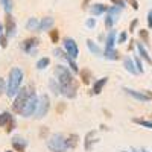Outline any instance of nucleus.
<instances>
[{"label":"nucleus","mask_w":152,"mask_h":152,"mask_svg":"<svg viewBox=\"0 0 152 152\" xmlns=\"http://www.w3.org/2000/svg\"><path fill=\"white\" fill-rule=\"evenodd\" d=\"M55 79L58 81L59 87H61V94L66 96L67 99H75L76 94H78V87H79V82L76 81L73 72L62 66V64H58L55 67Z\"/></svg>","instance_id":"f257e3e1"},{"label":"nucleus","mask_w":152,"mask_h":152,"mask_svg":"<svg viewBox=\"0 0 152 152\" xmlns=\"http://www.w3.org/2000/svg\"><path fill=\"white\" fill-rule=\"evenodd\" d=\"M23 79H24V73H23V70L20 67H12L9 70L8 81H6V93H5L9 99L17 96V93L21 88Z\"/></svg>","instance_id":"f03ea898"},{"label":"nucleus","mask_w":152,"mask_h":152,"mask_svg":"<svg viewBox=\"0 0 152 152\" xmlns=\"http://www.w3.org/2000/svg\"><path fill=\"white\" fill-rule=\"evenodd\" d=\"M35 93V87L32 84H28L20 88V91L17 93V96L14 97V102H12V111H14L15 114H21L24 105H26L28 99Z\"/></svg>","instance_id":"7ed1b4c3"},{"label":"nucleus","mask_w":152,"mask_h":152,"mask_svg":"<svg viewBox=\"0 0 152 152\" xmlns=\"http://www.w3.org/2000/svg\"><path fill=\"white\" fill-rule=\"evenodd\" d=\"M47 148L50 152H66L67 148V137H64L61 132H55L47 138Z\"/></svg>","instance_id":"20e7f679"},{"label":"nucleus","mask_w":152,"mask_h":152,"mask_svg":"<svg viewBox=\"0 0 152 152\" xmlns=\"http://www.w3.org/2000/svg\"><path fill=\"white\" fill-rule=\"evenodd\" d=\"M38 100H40V96H37V93H34V94L28 99V102H26V105H24V108H23V111H21L20 116L24 117V119L34 117L35 113H37V108H38Z\"/></svg>","instance_id":"39448f33"},{"label":"nucleus","mask_w":152,"mask_h":152,"mask_svg":"<svg viewBox=\"0 0 152 152\" xmlns=\"http://www.w3.org/2000/svg\"><path fill=\"white\" fill-rule=\"evenodd\" d=\"M49 110H50V97L44 93V94L40 96V100H38V108H37V113H35L34 117L38 119V120L44 119L47 116Z\"/></svg>","instance_id":"423d86ee"},{"label":"nucleus","mask_w":152,"mask_h":152,"mask_svg":"<svg viewBox=\"0 0 152 152\" xmlns=\"http://www.w3.org/2000/svg\"><path fill=\"white\" fill-rule=\"evenodd\" d=\"M120 12H122V8L119 6H111L108 8L107 11V17H105V28L111 31V28L114 26V23H117L119 17H120Z\"/></svg>","instance_id":"0eeeda50"},{"label":"nucleus","mask_w":152,"mask_h":152,"mask_svg":"<svg viewBox=\"0 0 152 152\" xmlns=\"http://www.w3.org/2000/svg\"><path fill=\"white\" fill-rule=\"evenodd\" d=\"M62 47H64V52L67 55H70L73 59H76L79 56V47H78V44H76V41L73 40V38L66 37L64 41H62Z\"/></svg>","instance_id":"6e6552de"},{"label":"nucleus","mask_w":152,"mask_h":152,"mask_svg":"<svg viewBox=\"0 0 152 152\" xmlns=\"http://www.w3.org/2000/svg\"><path fill=\"white\" fill-rule=\"evenodd\" d=\"M53 53H55L56 58L64 59L67 64H69V67H70V70H72L73 73H79V66L76 64V61H75L70 55H67V53L64 52V49H55V50H53Z\"/></svg>","instance_id":"1a4fd4ad"},{"label":"nucleus","mask_w":152,"mask_h":152,"mask_svg":"<svg viewBox=\"0 0 152 152\" xmlns=\"http://www.w3.org/2000/svg\"><path fill=\"white\" fill-rule=\"evenodd\" d=\"M38 46H40V40H38L37 37H31V38H26V40L21 43V50L28 55H35Z\"/></svg>","instance_id":"9d476101"},{"label":"nucleus","mask_w":152,"mask_h":152,"mask_svg":"<svg viewBox=\"0 0 152 152\" xmlns=\"http://www.w3.org/2000/svg\"><path fill=\"white\" fill-rule=\"evenodd\" d=\"M17 34V24H15V20L11 14H6V18H5V35L8 38H12Z\"/></svg>","instance_id":"9b49d317"},{"label":"nucleus","mask_w":152,"mask_h":152,"mask_svg":"<svg viewBox=\"0 0 152 152\" xmlns=\"http://www.w3.org/2000/svg\"><path fill=\"white\" fill-rule=\"evenodd\" d=\"M123 91L128 96H131L132 99L138 100V102H149V97L143 91H137V90H132V88H128V87H123Z\"/></svg>","instance_id":"f8f14e48"},{"label":"nucleus","mask_w":152,"mask_h":152,"mask_svg":"<svg viewBox=\"0 0 152 152\" xmlns=\"http://www.w3.org/2000/svg\"><path fill=\"white\" fill-rule=\"evenodd\" d=\"M11 143H12V148H14L17 152H24L26 148H28V142L24 140L21 135H14L12 140H11Z\"/></svg>","instance_id":"ddd939ff"},{"label":"nucleus","mask_w":152,"mask_h":152,"mask_svg":"<svg viewBox=\"0 0 152 152\" xmlns=\"http://www.w3.org/2000/svg\"><path fill=\"white\" fill-rule=\"evenodd\" d=\"M117 43V32L116 31H110L108 35H107V40H105V50H113V49H116L114 46H116Z\"/></svg>","instance_id":"4468645a"},{"label":"nucleus","mask_w":152,"mask_h":152,"mask_svg":"<svg viewBox=\"0 0 152 152\" xmlns=\"http://www.w3.org/2000/svg\"><path fill=\"white\" fill-rule=\"evenodd\" d=\"M107 82H108V78H107V76H104V78H100V79L94 81L90 94H100V93H102V90H104V87L107 85Z\"/></svg>","instance_id":"2eb2a0df"},{"label":"nucleus","mask_w":152,"mask_h":152,"mask_svg":"<svg viewBox=\"0 0 152 152\" xmlns=\"http://www.w3.org/2000/svg\"><path fill=\"white\" fill-rule=\"evenodd\" d=\"M137 52H138V56H140L143 61H146L149 66H152V58L149 56L146 47L143 46V43H137Z\"/></svg>","instance_id":"dca6fc26"},{"label":"nucleus","mask_w":152,"mask_h":152,"mask_svg":"<svg viewBox=\"0 0 152 152\" xmlns=\"http://www.w3.org/2000/svg\"><path fill=\"white\" fill-rule=\"evenodd\" d=\"M123 67H125L126 72L131 73V75H138V72H137V69H135V64H134V59L129 58V56L123 58Z\"/></svg>","instance_id":"f3484780"},{"label":"nucleus","mask_w":152,"mask_h":152,"mask_svg":"<svg viewBox=\"0 0 152 152\" xmlns=\"http://www.w3.org/2000/svg\"><path fill=\"white\" fill-rule=\"evenodd\" d=\"M107 11H108V8H107L105 5H102V3H94V5H91V8H90V12H91V15H94V17L105 14Z\"/></svg>","instance_id":"a211bd4d"},{"label":"nucleus","mask_w":152,"mask_h":152,"mask_svg":"<svg viewBox=\"0 0 152 152\" xmlns=\"http://www.w3.org/2000/svg\"><path fill=\"white\" fill-rule=\"evenodd\" d=\"M87 47H88V50H90L93 55H96V56H104L102 49H100L93 40H87Z\"/></svg>","instance_id":"6ab92c4d"},{"label":"nucleus","mask_w":152,"mask_h":152,"mask_svg":"<svg viewBox=\"0 0 152 152\" xmlns=\"http://www.w3.org/2000/svg\"><path fill=\"white\" fill-rule=\"evenodd\" d=\"M94 135L96 132L94 131H88L87 135H85V140H84V149L88 152V151H91V146L94 143Z\"/></svg>","instance_id":"aec40b11"},{"label":"nucleus","mask_w":152,"mask_h":152,"mask_svg":"<svg viewBox=\"0 0 152 152\" xmlns=\"http://www.w3.org/2000/svg\"><path fill=\"white\" fill-rule=\"evenodd\" d=\"M53 23H55V20L52 17H44L40 21V28H38V31H49V29H52Z\"/></svg>","instance_id":"412c9836"},{"label":"nucleus","mask_w":152,"mask_h":152,"mask_svg":"<svg viewBox=\"0 0 152 152\" xmlns=\"http://www.w3.org/2000/svg\"><path fill=\"white\" fill-rule=\"evenodd\" d=\"M14 117L9 111H3L0 113V128H6V125L11 122V119Z\"/></svg>","instance_id":"4be33fe9"},{"label":"nucleus","mask_w":152,"mask_h":152,"mask_svg":"<svg viewBox=\"0 0 152 152\" xmlns=\"http://www.w3.org/2000/svg\"><path fill=\"white\" fill-rule=\"evenodd\" d=\"M49 88H50V91H52L55 96H59L61 94V87H59V84H58V81L55 78L49 79Z\"/></svg>","instance_id":"5701e85b"},{"label":"nucleus","mask_w":152,"mask_h":152,"mask_svg":"<svg viewBox=\"0 0 152 152\" xmlns=\"http://www.w3.org/2000/svg\"><path fill=\"white\" fill-rule=\"evenodd\" d=\"M104 58H107L110 61H117L120 58V53H119V50H116V49H113V50H104Z\"/></svg>","instance_id":"b1692460"},{"label":"nucleus","mask_w":152,"mask_h":152,"mask_svg":"<svg viewBox=\"0 0 152 152\" xmlns=\"http://www.w3.org/2000/svg\"><path fill=\"white\" fill-rule=\"evenodd\" d=\"M79 75H81V81H82L84 85L90 84V81H91V72L90 70H88V69H82V70H79Z\"/></svg>","instance_id":"393cba45"},{"label":"nucleus","mask_w":152,"mask_h":152,"mask_svg":"<svg viewBox=\"0 0 152 152\" xmlns=\"http://www.w3.org/2000/svg\"><path fill=\"white\" fill-rule=\"evenodd\" d=\"M78 143H79V135L78 134H70L67 137V148L69 149H75L78 146Z\"/></svg>","instance_id":"a878e982"},{"label":"nucleus","mask_w":152,"mask_h":152,"mask_svg":"<svg viewBox=\"0 0 152 152\" xmlns=\"http://www.w3.org/2000/svg\"><path fill=\"white\" fill-rule=\"evenodd\" d=\"M49 64H50V58L43 56V58H40V59L37 61L35 67H37V70H46V69L49 67Z\"/></svg>","instance_id":"bb28decb"},{"label":"nucleus","mask_w":152,"mask_h":152,"mask_svg":"<svg viewBox=\"0 0 152 152\" xmlns=\"http://www.w3.org/2000/svg\"><path fill=\"white\" fill-rule=\"evenodd\" d=\"M132 122L134 123H137V125H140V126H143V128H148V129H152V119H138V117H135V119H132Z\"/></svg>","instance_id":"cd10ccee"},{"label":"nucleus","mask_w":152,"mask_h":152,"mask_svg":"<svg viewBox=\"0 0 152 152\" xmlns=\"http://www.w3.org/2000/svg\"><path fill=\"white\" fill-rule=\"evenodd\" d=\"M38 28H40V21H38V18H29L28 23H26V29L28 31H38Z\"/></svg>","instance_id":"c85d7f7f"},{"label":"nucleus","mask_w":152,"mask_h":152,"mask_svg":"<svg viewBox=\"0 0 152 152\" xmlns=\"http://www.w3.org/2000/svg\"><path fill=\"white\" fill-rule=\"evenodd\" d=\"M138 37H140V40L145 44H149V32L146 29H140V31H138Z\"/></svg>","instance_id":"c756f323"},{"label":"nucleus","mask_w":152,"mask_h":152,"mask_svg":"<svg viewBox=\"0 0 152 152\" xmlns=\"http://www.w3.org/2000/svg\"><path fill=\"white\" fill-rule=\"evenodd\" d=\"M0 3H2L6 14H11V11H12V2L11 0H0Z\"/></svg>","instance_id":"7c9ffc66"},{"label":"nucleus","mask_w":152,"mask_h":152,"mask_svg":"<svg viewBox=\"0 0 152 152\" xmlns=\"http://www.w3.org/2000/svg\"><path fill=\"white\" fill-rule=\"evenodd\" d=\"M132 59H134V64H135L137 72H138V73H143L145 69H143V64H142V58H140V56H135V58H132Z\"/></svg>","instance_id":"2f4dec72"},{"label":"nucleus","mask_w":152,"mask_h":152,"mask_svg":"<svg viewBox=\"0 0 152 152\" xmlns=\"http://www.w3.org/2000/svg\"><path fill=\"white\" fill-rule=\"evenodd\" d=\"M50 40H52V43H58L59 40V31L58 29H50Z\"/></svg>","instance_id":"473e14b6"},{"label":"nucleus","mask_w":152,"mask_h":152,"mask_svg":"<svg viewBox=\"0 0 152 152\" xmlns=\"http://www.w3.org/2000/svg\"><path fill=\"white\" fill-rule=\"evenodd\" d=\"M5 129H6V132H8V134H9V132H12V131L15 129V119H14V117L11 119V122L6 125V128H5Z\"/></svg>","instance_id":"72a5a7b5"},{"label":"nucleus","mask_w":152,"mask_h":152,"mask_svg":"<svg viewBox=\"0 0 152 152\" xmlns=\"http://www.w3.org/2000/svg\"><path fill=\"white\" fill-rule=\"evenodd\" d=\"M6 93V81L3 78H0V97Z\"/></svg>","instance_id":"f704fd0d"},{"label":"nucleus","mask_w":152,"mask_h":152,"mask_svg":"<svg viewBox=\"0 0 152 152\" xmlns=\"http://www.w3.org/2000/svg\"><path fill=\"white\" fill-rule=\"evenodd\" d=\"M126 40H128V34H126V32H120L119 37H117V43L122 44V43H125Z\"/></svg>","instance_id":"c9c22d12"},{"label":"nucleus","mask_w":152,"mask_h":152,"mask_svg":"<svg viewBox=\"0 0 152 152\" xmlns=\"http://www.w3.org/2000/svg\"><path fill=\"white\" fill-rule=\"evenodd\" d=\"M85 24H87V28H88V29H93V28L96 26V18H88Z\"/></svg>","instance_id":"e433bc0d"},{"label":"nucleus","mask_w":152,"mask_h":152,"mask_svg":"<svg viewBox=\"0 0 152 152\" xmlns=\"http://www.w3.org/2000/svg\"><path fill=\"white\" fill-rule=\"evenodd\" d=\"M111 2H113V5L114 6H119V8H125V0H111Z\"/></svg>","instance_id":"4c0bfd02"},{"label":"nucleus","mask_w":152,"mask_h":152,"mask_svg":"<svg viewBox=\"0 0 152 152\" xmlns=\"http://www.w3.org/2000/svg\"><path fill=\"white\" fill-rule=\"evenodd\" d=\"M0 46H2L3 49L8 46V37H6V35H3L2 38H0Z\"/></svg>","instance_id":"58836bf2"},{"label":"nucleus","mask_w":152,"mask_h":152,"mask_svg":"<svg viewBox=\"0 0 152 152\" xmlns=\"http://www.w3.org/2000/svg\"><path fill=\"white\" fill-rule=\"evenodd\" d=\"M148 28L152 29V9L148 12Z\"/></svg>","instance_id":"ea45409f"},{"label":"nucleus","mask_w":152,"mask_h":152,"mask_svg":"<svg viewBox=\"0 0 152 152\" xmlns=\"http://www.w3.org/2000/svg\"><path fill=\"white\" fill-rule=\"evenodd\" d=\"M125 2H128V3H131V6H132V9H138V2L137 0H125Z\"/></svg>","instance_id":"a19ab883"},{"label":"nucleus","mask_w":152,"mask_h":152,"mask_svg":"<svg viewBox=\"0 0 152 152\" xmlns=\"http://www.w3.org/2000/svg\"><path fill=\"white\" fill-rule=\"evenodd\" d=\"M137 24H138V20H137V18L131 21V24H129V31H131V32H134V29H135V26H137Z\"/></svg>","instance_id":"79ce46f5"},{"label":"nucleus","mask_w":152,"mask_h":152,"mask_svg":"<svg viewBox=\"0 0 152 152\" xmlns=\"http://www.w3.org/2000/svg\"><path fill=\"white\" fill-rule=\"evenodd\" d=\"M47 132H49V129L46 128V126H41V132H40V135L44 137V135H47Z\"/></svg>","instance_id":"37998d69"},{"label":"nucleus","mask_w":152,"mask_h":152,"mask_svg":"<svg viewBox=\"0 0 152 152\" xmlns=\"http://www.w3.org/2000/svg\"><path fill=\"white\" fill-rule=\"evenodd\" d=\"M64 108H66V104H59V107L56 110H58V113H62V111H64Z\"/></svg>","instance_id":"c03bdc74"},{"label":"nucleus","mask_w":152,"mask_h":152,"mask_svg":"<svg viewBox=\"0 0 152 152\" xmlns=\"http://www.w3.org/2000/svg\"><path fill=\"white\" fill-rule=\"evenodd\" d=\"M3 31H5V26H3V24H0V38L3 37Z\"/></svg>","instance_id":"a18cd8bd"},{"label":"nucleus","mask_w":152,"mask_h":152,"mask_svg":"<svg viewBox=\"0 0 152 152\" xmlns=\"http://www.w3.org/2000/svg\"><path fill=\"white\" fill-rule=\"evenodd\" d=\"M145 93H146V96L149 97V100H152V91H149V90H148V91H145Z\"/></svg>","instance_id":"49530a36"},{"label":"nucleus","mask_w":152,"mask_h":152,"mask_svg":"<svg viewBox=\"0 0 152 152\" xmlns=\"http://www.w3.org/2000/svg\"><path fill=\"white\" fill-rule=\"evenodd\" d=\"M134 43H135V41H132V40H131V44L128 46V50H132V49H134Z\"/></svg>","instance_id":"de8ad7c7"},{"label":"nucleus","mask_w":152,"mask_h":152,"mask_svg":"<svg viewBox=\"0 0 152 152\" xmlns=\"http://www.w3.org/2000/svg\"><path fill=\"white\" fill-rule=\"evenodd\" d=\"M88 2H90V0H84V5H82V8H85V6H87V3H88Z\"/></svg>","instance_id":"09e8293b"},{"label":"nucleus","mask_w":152,"mask_h":152,"mask_svg":"<svg viewBox=\"0 0 152 152\" xmlns=\"http://www.w3.org/2000/svg\"><path fill=\"white\" fill-rule=\"evenodd\" d=\"M122 152H129V151H122ZM131 152H137V151H134V149H132Z\"/></svg>","instance_id":"8fccbe9b"},{"label":"nucleus","mask_w":152,"mask_h":152,"mask_svg":"<svg viewBox=\"0 0 152 152\" xmlns=\"http://www.w3.org/2000/svg\"><path fill=\"white\" fill-rule=\"evenodd\" d=\"M140 152H148V151H146V149H142V151H140Z\"/></svg>","instance_id":"3c124183"},{"label":"nucleus","mask_w":152,"mask_h":152,"mask_svg":"<svg viewBox=\"0 0 152 152\" xmlns=\"http://www.w3.org/2000/svg\"><path fill=\"white\" fill-rule=\"evenodd\" d=\"M6 152H14V151H6Z\"/></svg>","instance_id":"603ef678"}]
</instances>
